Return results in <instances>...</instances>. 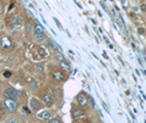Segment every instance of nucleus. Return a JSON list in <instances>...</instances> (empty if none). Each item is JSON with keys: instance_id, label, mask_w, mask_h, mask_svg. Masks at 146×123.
<instances>
[{"instance_id": "1", "label": "nucleus", "mask_w": 146, "mask_h": 123, "mask_svg": "<svg viewBox=\"0 0 146 123\" xmlns=\"http://www.w3.org/2000/svg\"><path fill=\"white\" fill-rule=\"evenodd\" d=\"M3 96H4V98H6V99H12V100H17L18 97H19V93L13 87L10 86V87H8V88L4 89Z\"/></svg>"}, {"instance_id": "2", "label": "nucleus", "mask_w": 146, "mask_h": 123, "mask_svg": "<svg viewBox=\"0 0 146 123\" xmlns=\"http://www.w3.org/2000/svg\"><path fill=\"white\" fill-rule=\"evenodd\" d=\"M4 107H6L7 110L9 112H14L18 108V105H17V103H15V100L6 99V100H4Z\"/></svg>"}, {"instance_id": "3", "label": "nucleus", "mask_w": 146, "mask_h": 123, "mask_svg": "<svg viewBox=\"0 0 146 123\" xmlns=\"http://www.w3.org/2000/svg\"><path fill=\"white\" fill-rule=\"evenodd\" d=\"M0 44H1V47L3 49H7V48H10L12 46V40L9 36L7 35H3L0 39Z\"/></svg>"}, {"instance_id": "4", "label": "nucleus", "mask_w": 146, "mask_h": 123, "mask_svg": "<svg viewBox=\"0 0 146 123\" xmlns=\"http://www.w3.org/2000/svg\"><path fill=\"white\" fill-rule=\"evenodd\" d=\"M52 77H54V80L58 81V82H61V81L64 80L65 75H64V73H63L62 71L57 70V71H54V73H52Z\"/></svg>"}, {"instance_id": "5", "label": "nucleus", "mask_w": 146, "mask_h": 123, "mask_svg": "<svg viewBox=\"0 0 146 123\" xmlns=\"http://www.w3.org/2000/svg\"><path fill=\"white\" fill-rule=\"evenodd\" d=\"M42 99H43V103L46 105V106L50 107V106L54 105V98H52V96L49 95V94H45Z\"/></svg>"}, {"instance_id": "6", "label": "nucleus", "mask_w": 146, "mask_h": 123, "mask_svg": "<svg viewBox=\"0 0 146 123\" xmlns=\"http://www.w3.org/2000/svg\"><path fill=\"white\" fill-rule=\"evenodd\" d=\"M76 100H78L79 105H81V106H86L87 105V97L85 96L84 93L79 94V95L76 96Z\"/></svg>"}, {"instance_id": "7", "label": "nucleus", "mask_w": 146, "mask_h": 123, "mask_svg": "<svg viewBox=\"0 0 146 123\" xmlns=\"http://www.w3.org/2000/svg\"><path fill=\"white\" fill-rule=\"evenodd\" d=\"M30 105H31V108L35 111L39 110V108H41V103H39V100L36 98H32L30 101Z\"/></svg>"}, {"instance_id": "8", "label": "nucleus", "mask_w": 146, "mask_h": 123, "mask_svg": "<svg viewBox=\"0 0 146 123\" xmlns=\"http://www.w3.org/2000/svg\"><path fill=\"white\" fill-rule=\"evenodd\" d=\"M37 118H38V119H42V120H49L50 119V112L47 111V110L41 111L39 113H37Z\"/></svg>"}, {"instance_id": "9", "label": "nucleus", "mask_w": 146, "mask_h": 123, "mask_svg": "<svg viewBox=\"0 0 146 123\" xmlns=\"http://www.w3.org/2000/svg\"><path fill=\"white\" fill-rule=\"evenodd\" d=\"M84 113H85V111H84L83 109H75V110L72 112V118L73 119H78V118L84 116Z\"/></svg>"}, {"instance_id": "10", "label": "nucleus", "mask_w": 146, "mask_h": 123, "mask_svg": "<svg viewBox=\"0 0 146 123\" xmlns=\"http://www.w3.org/2000/svg\"><path fill=\"white\" fill-rule=\"evenodd\" d=\"M34 38H35L36 41L41 43V41H44L46 39V34L45 33H38V34H34Z\"/></svg>"}, {"instance_id": "11", "label": "nucleus", "mask_w": 146, "mask_h": 123, "mask_svg": "<svg viewBox=\"0 0 146 123\" xmlns=\"http://www.w3.org/2000/svg\"><path fill=\"white\" fill-rule=\"evenodd\" d=\"M12 24L13 25H15V26H19V25H21L22 24V18L21 17H19V15H15V17H13L12 18Z\"/></svg>"}, {"instance_id": "12", "label": "nucleus", "mask_w": 146, "mask_h": 123, "mask_svg": "<svg viewBox=\"0 0 146 123\" xmlns=\"http://www.w3.org/2000/svg\"><path fill=\"white\" fill-rule=\"evenodd\" d=\"M38 33H44V28L41 24H36L34 26V34H38Z\"/></svg>"}, {"instance_id": "13", "label": "nucleus", "mask_w": 146, "mask_h": 123, "mask_svg": "<svg viewBox=\"0 0 146 123\" xmlns=\"http://www.w3.org/2000/svg\"><path fill=\"white\" fill-rule=\"evenodd\" d=\"M38 53H39V56L43 57V58L47 57V52H46V50H45L43 47H38Z\"/></svg>"}, {"instance_id": "14", "label": "nucleus", "mask_w": 146, "mask_h": 123, "mask_svg": "<svg viewBox=\"0 0 146 123\" xmlns=\"http://www.w3.org/2000/svg\"><path fill=\"white\" fill-rule=\"evenodd\" d=\"M56 59H57V61L61 62V61H63V60H64V56H63L61 52L57 51V53H56Z\"/></svg>"}, {"instance_id": "15", "label": "nucleus", "mask_w": 146, "mask_h": 123, "mask_svg": "<svg viewBox=\"0 0 146 123\" xmlns=\"http://www.w3.org/2000/svg\"><path fill=\"white\" fill-rule=\"evenodd\" d=\"M31 31H32V23H31V21H27L25 23V32L28 34Z\"/></svg>"}, {"instance_id": "16", "label": "nucleus", "mask_w": 146, "mask_h": 123, "mask_svg": "<svg viewBox=\"0 0 146 123\" xmlns=\"http://www.w3.org/2000/svg\"><path fill=\"white\" fill-rule=\"evenodd\" d=\"M60 64H61V67L64 68V69L70 70V63H69L67 60H63V61H61V62H60Z\"/></svg>"}, {"instance_id": "17", "label": "nucleus", "mask_w": 146, "mask_h": 123, "mask_svg": "<svg viewBox=\"0 0 146 123\" xmlns=\"http://www.w3.org/2000/svg\"><path fill=\"white\" fill-rule=\"evenodd\" d=\"M48 44H49V46H50V47H51V48H52V49H54V50H56V51H58V50H59V49H60V48H59V47H58V45H57V43H55V41H51V40H50V41H49V43H48Z\"/></svg>"}, {"instance_id": "18", "label": "nucleus", "mask_w": 146, "mask_h": 123, "mask_svg": "<svg viewBox=\"0 0 146 123\" xmlns=\"http://www.w3.org/2000/svg\"><path fill=\"white\" fill-rule=\"evenodd\" d=\"M30 87L33 88V89H36L37 88V82L34 80H30Z\"/></svg>"}, {"instance_id": "19", "label": "nucleus", "mask_w": 146, "mask_h": 123, "mask_svg": "<svg viewBox=\"0 0 146 123\" xmlns=\"http://www.w3.org/2000/svg\"><path fill=\"white\" fill-rule=\"evenodd\" d=\"M35 69H36V71L38 72V73H42L44 71V65L43 64H37L36 67H35Z\"/></svg>"}, {"instance_id": "20", "label": "nucleus", "mask_w": 146, "mask_h": 123, "mask_svg": "<svg viewBox=\"0 0 146 123\" xmlns=\"http://www.w3.org/2000/svg\"><path fill=\"white\" fill-rule=\"evenodd\" d=\"M48 123H60V120L58 118H54V119H49Z\"/></svg>"}, {"instance_id": "21", "label": "nucleus", "mask_w": 146, "mask_h": 123, "mask_svg": "<svg viewBox=\"0 0 146 123\" xmlns=\"http://www.w3.org/2000/svg\"><path fill=\"white\" fill-rule=\"evenodd\" d=\"M140 10H141V11H142L143 13H145V12H146V3H141Z\"/></svg>"}, {"instance_id": "22", "label": "nucleus", "mask_w": 146, "mask_h": 123, "mask_svg": "<svg viewBox=\"0 0 146 123\" xmlns=\"http://www.w3.org/2000/svg\"><path fill=\"white\" fill-rule=\"evenodd\" d=\"M137 33H139L140 35H144L145 34V28L144 27H139L137 28Z\"/></svg>"}, {"instance_id": "23", "label": "nucleus", "mask_w": 146, "mask_h": 123, "mask_svg": "<svg viewBox=\"0 0 146 123\" xmlns=\"http://www.w3.org/2000/svg\"><path fill=\"white\" fill-rule=\"evenodd\" d=\"M54 94L57 96V97H61V91L59 89H56V88H55V89H54Z\"/></svg>"}, {"instance_id": "24", "label": "nucleus", "mask_w": 146, "mask_h": 123, "mask_svg": "<svg viewBox=\"0 0 146 123\" xmlns=\"http://www.w3.org/2000/svg\"><path fill=\"white\" fill-rule=\"evenodd\" d=\"M3 75H4V77H10L12 75V72H10V71H6L3 73Z\"/></svg>"}, {"instance_id": "25", "label": "nucleus", "mask_w": 146, "mask_h": 123, "mask_svg": "<svg viewBox=\"0 0 146 123\" xmlns=\"http://www.w3.org/2000/svg\"><path fill=\"white\" fill-rule=\"evenodd\" d=\"M9 123H19V120L15 119V118H12V119L9 120Z\"/></svg>"}, {"instance_id": "26", "label": "nucleus", "mask_w": 146, "mask_h": 123, "mask_svg": "<svg viewBox=\"0 0 146 123\" xmlns=\"http://www.w3.org/2000/svg\"><path fill=\"white\" fill-rule=\"evenodd\" d=\"M54 20H55V22H56V23H57L58 27H59V28H60V30H62V26H61V24H60V22H59V21H58L57 19H56V18H54Z\"/></svg>"}, {"instance_id": "27", "label": "nucleus", "mask_w": 146, "mask_h": 123, "mask_svg": "<svg viewBox=\"0 0 146 123\" xmlns=\"http://www.w3.org/2000/svg\"><path fill=\"white\" fill-rule=\"evenodd\" d=\"M102 105H103V107H104V108H105V110L107 111L108 113H109V109H108V107L106 106V104H105V103H104V101H103V103H102Z\"/></svg>"}, {"instance_id": "28", "label": "nucleus", "mask_w": 146, "mask_h": 123, "mask_svg": "<svg viewBox=\"0 0 146 123\" xmlns=\"http://www.w3.org/2000/svg\"><path fill=\"white\" fill-rule=\"evenodd\" d=\"M23 109H24V110H25L26 112H27V113H31L30 109H28V108H27V107H26V106H23Z\"/></svg>"}, {"instance_id": "29", "label": "nucleus", "mask_w": 146, "mask_h": 123, "mask_svg": "<svg viewBox=\"0 0 146 123\" xmlns=\"http://www.w3.org/2000/svg\"><path fill=\"white\" fill-rule=\"evenodd\" d=\"M2 12H3V4L0 3V14H1Z\"/></svg>"}, {"instance_id": "30", "label": "nucleus", "mask_w": 146, "mask_h": 123, "mask_svg": "<svg viewBox=\"0 0 146 123\" xmlns=\"http://www.w3.org/2000/svg\"><path fill=\"white\" fill-rule=\"evenodd\" d=\"M91 100H92V107L93 108H95V103H94V99L91 98Z\"/></svg>"}, {"instance_id": "31", "label": "nucleus", "mask_w": 146, "mask_h": 123, "mask_svg": "<svg viewBox=\"0 0 146 123\" xmlns=\"http://www.w3.org/2000/svg\"><path fill=\"white\" fill-rule=\"evenodd\" d=\"M103 56H104V58H106V59H108V56H107V54H106V53H105V52H104V54H103Z\"/></svg>"}, {"instance_id": "32", "label": "nucleus", "mask_w": 146, "mask_h": 123, "mask_svg": "<svg viewBox=\"0 0 146 123\" xmlns=\"http://www.w3.org/2000/svg\"><path fill=\"white\" fill-rule=\"evenodd\" d=\"M13 7H14V3H11V6H10V9H9V10H11Z\"/></svg>"}, {"instance_id": "33", "label": "nucleus", "mask_w": 146, "mask_h": 123, "mask_svg": "<svg viewBox=\"0 0 146 123\" xmlns=\"http://www.w3.org/2000/svg\"><path fill=\"white\" fill-rule=\"evenodd\" d=\"M130 17H131V18H135V15L133 14V13H130Z\"/></svg>"}, {"instance_id": "34", "label": "nucleus", "mask_w": 146, "mask_h": 123, "mask_svg": "<svg viewBox=\"0 0 146 123\" xmlns=\"http://www.w3.org/2000/svg\"><path fill=\"white\" fill-rule=\"evenodd\" d=\"M132 47H133V48L135 49V48H136V46H135V44L134 43H132Z\"/></svg>"}, {"instance_id": "35", "label": "nucleus", "mask_w": 146, "mask_h": 123, "mask_svg": "<svg viewBox=\"0 0 146 123\" xmlns=\"http://www.w3.org/2000/svg\"><path fill=\"white\" fill-rule=\"evenodd\" d=\"M121 2H123V3H124V2H125V0H121Z\"/></svg>"}, {"instance_id": "36", "label": "nucleus", "mask_w": 146, "mask_h": 123, "mask_svg": "<svg viewBox=\"0 0 146 123\" xmlns=\"http://www.w3.org/2000/svg\"><path fill=\"white\" fill-rule=\"evenodd\" d=\"M60 123H61V122H60Z\"/></svg>"}]
</instances>
